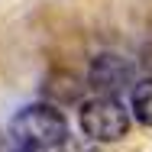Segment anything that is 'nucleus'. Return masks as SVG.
Here are the masks:
<instances>
[{"mask_svg": "<svg viewBox=\"0 0 152 152\" xmlns=\"http://www.w3.org/2000/svg\"><path fill=\"white\" fill-rule=\"evenodd\" d=\"M88 81L97 91V97H117L133 84V61H126L117 52H100L94 55L91 68H88Z\"/></svg>", "mask_w": 152, "mask_h": 152, "instance_id": "7ed1b4c3", "label": "nucleus"}, {"mask_svg": "<svg viewBox=\"0 0 152 152\" xmlns=\"http://www.w3.org/2000/svg\"><path fill=\"white\" fill-rule=\"evenodd\" d=\"M129 110H133V117L142 126H152V78L133 84V91H129Z\"/></svg>", "mask_w": 152, "mask_h": 152, "instance_id": "20e7f679", "label": "nucleus"}, {"mask_svg": "<svg viewBox=\"0 0 152 152\" xmlns=\"http://www.w3.org/2000/svg\"><path fill=\"white\" fill-rule=\"evenodd\" d=\"M3 152H32V149H23V146H16V142H13L10 149H3Z\"/></svg>", "mask_w": 152, "mask_h": 152, "instance_id": "39448f33", "label": "nucleus"}, {"mask_svg": "<svg viewBox=\"0 0 152 152\" xmlns=\"http://www.w3.org/2000/svg\"><path fill=\"white\" fill-rule=\"evenodd\" d=\"M78 123L94 142H117L129 133V110L117 97H91L81 104Z\"/></svg>", "mask_w": 152, "mask_h": 152, "instance_id": "f03ea898", "label": "nucleus"}, {"mask_svg": "<svg viewBox=\"0 0 152 152\" xmlns=\"http://www.w3.org/2000/svg\"><path fill=\"white\" fill-rule=\"evenodd\" d=\"M10 136L16 146L32 152H42V149H58L61 142L68 139V120L58 107L52 104H29L23 107L13 123H10Z\"/></svg>", "mask_w": 152, "mask_h": 152, "instance_id": "f257e3e1", "label": "nucleus"}]
</instances>
